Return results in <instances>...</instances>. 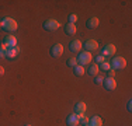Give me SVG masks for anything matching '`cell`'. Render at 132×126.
<instances>
[{
	"label": "cell",
	"instance_id": "6da1fadb",
	"mask_svg": "<svg viewBox=\"0 0 132 126\" xmlns=\"http://www.w3.org/2000/svg\"><path fill=\"white\" fill-rule=\"evenodd\" d=\"M18 28V24L14 18L11 17H4L2 20V30L7 31V32H14L15 30Z\"/></svg>",
	"mask_w": 132,
	"mask_h": 126
},
{
	"label": "cell",
	"instance_id": "7a4b0ae2",
	"mask_svg": "<svg viewBox=\"0 0 132 126\" xmlns=\"http://www.w3.org/2000/svg\"><path fill=\"white\" fill-rule=\"evenodd\" d=\"M77 59V63H79L80 66H86V65H90L93 60V55L92 52H87V50H81L79 52V58Z\"/></svg>",
	"mask_w": 132,
	"mask_h": 126
},
{
	"label": "cell",
	"instance_id": "3957f363",
	"mask_svg": "<svg viewBox=\"0 0 132 126\" xmlns=\"http://www.w3.org/2000/svg\"><path fill=\"white\" fill-rule=\"evenodd\" d=\"M110 65H111L112 70H122V69L127 67V60L122 56H115V58H112Z\"/></svg>",
	"mask_w": 132,
	"mask_h": 126
},
{
	"label": "cell",
	"instance_id": "277c9868",
	"mask_svg": "<svg viewBox=\"0 0 132 126\" xmlns=\"http://www.w3.org/2000/svg\"><path fill=\"white\" fill-rule=\"evenodd\" d=\"M59 28H61V23L53 20V18H49V20H46L44 23V30H46V31H56Z\"/></svg>",
	"mask_w": 132,
	"mask_h": 126
},
{
	"label": "cell",
	"instance_id": "5b68a950",
	"mask_svg": "<svg viewBox=\"0 0 132 126\" xmlns=\"http://www.w3.org/2000/svg\"><path fill=\"white\" fill-rule=\"evenodd\" d=\"M83 48L87 50V52H93V50L98 49V42L96 39H87L86 42L83 43Z\"/></svg>",
	"mask_w": 132,
	"mask_h": 126
},
{
	"label": "cell",
	"instance_id": "8992f818",
	"mask_svg": "<svg viewBox=\"0 0 132 126\" xmlns=\"http://www.w3.org/2000/svg\"><path fill=\"white\" fill-rule=\"evenodd\" d=\"M115 52H117V48H115V45H112V43H108V45H105L104 48H103L101 55L105 58V56H112Z\"/></svg>",
	"mask_w": 132,
	"mask_h": 126
},
{
	"label": "cell",
	"instance_id": "52a82bcc",
	"mask_svg": "<svg viewBox=\"0 0 132 126\" xmlns=\"http://www.w3.org/2000/svg\"><path fill=\"white\" fill-rule=\"evenodd\" d=\"M103 86H104L105 90L108 91H114L115 88H117V81L114 80V78H104V81H103Z\"/></svg>",
	"mask_w": 132,
	"mask_h": 126
},
{
	"label": "cell",
	"instance_id": "ba28073f",
	"mask_svg": "<svg viewBox=\"0 0 132 126\" xmlns=\"http://www.w3.org/2000/svg\"><path fill=\"white\" fill-rule=\"evenodd\" d=\"M62 53H63V45L62 43H55L51 48V55L53 58H59V56H62Z\"/></svg>",
	"mask_w": 132,
	"mask_h": 126
},
{
	"label": "cell",
	"instance_id": "9c48e42d",
	"mask_svg": "<svg viewBox=\"0 0 132 126\" xmlns=\"http://www.w3.org/2000/svg\"><path fill=\"white\" fill-rule=\"evenodd\" d=\"M66 125L68 126H79V115L77 113H70L66 118Z\"/></svg>",
	"mask_w": 132,
	"mask_h": 126
},
{
	"label": "cell",
	"instance_id": "30bf717a",
	"mask_svg": "<svg viewBox=\"0 0 132 126\" xmlns=\"http://www.w3.org/2000/svg\"><path fill=\"white\" fill-rule=\"evenodd\" d=\"M69 48H70V50L73 53H77V52H80V50H81V48H83V42L79 41V39H75V41H72V42H70Z\"/></svg>",
	"mask_w": 132,
	"mask_h": 126
},
{
	"label": "cell",
	"instance_id": "8fae6325",
	"mask_svg": "<svg viewBox=\"0 0 132 126\" xmlns=\"http://www.w3.org/2000/svg\"><path fill=\"white\" fill-rule=\"evenodd\" d=\"M3 42L7 45V48H15V46H17V38L13 37V35H7Z\"/></svg>",
	"mask_w": 132,
	"mask_h": 126
},
{
	"label": "cell",
	"instance_id": "7c38bea8",
	"mask_svg": "<svg viewBox=\"0 0 132 126\" xmlns=\"http://www.w3.org/2000/svg\"><path fill=\"white\" fill-rule=\"evenodd\" d=\"M87 73H89L90 76H98V71H100V66L98 65H96V63H90L89 65V69H87Z\"/></svg>",
	"mask_w": 132,
	"mask_h": 126
},
{
	"label": "cell",
	"instance_id": "4fadbf2b",
	"mask_svg": "<svg viewBox=\"0 0 132 126\" xmlns=\"http://www.w3.org/2000/svg\"><path fill=\"white\" fill-rule=\"evenodd\" d=\"M18 52H20V48H18V46H15V48H9L7 52H6V59H14L15 56L18 55Z\"/></svg>",
	"mask_w": 132,
	"mask_h": 126
},
{
	"label": "cell",
	"instance_id": "5bb4252c",
	"mask_svg": "<svg viewBox=\"0 0 132 126\" xmlns=\"http://www.w3.org/2000/svg\"><path fill=\"white\" fill-rule=\"evenodd\" d=\"M86 109H87V106H86V104L84 102H77L76 105H75V113H77V115H83L84 112H86Z\"/></svg>",
	"mask_w": 132,
	"mask_h": 126
},
{
	"label": "cell",
	"instance_id": "9a60e30c",
	"mask_svg": "<svg viewBox=\"0 0 132 126\" xmlns=\"http://www.w3.org/2000/svg\"><path fill=\"white\" fill-rule=\"evenodd\" d=\"M89 125L90 126H103V119L100 118V116L94 115L89 119Z\"/></svg>",
	"mask_w": 132,
	"mask_h": 126
},
{
	"label": "cell",
	"instance_id": "2e32d148",
	"mask_svg": "<svg viewBox=\"0 0 132 126\" xmlns=\"http://www.w3.org/2000/svg\"><path fill=\"white\" fill-rule=\"evenodd\" d=\"M76 31H77V28H76V25H75V24L68 23V24L65 25V32L68 34V35H75V34H76Z\"/></svg>",
	"mask_w": 132,
	"mask_h": 126
},
{
	"label": "cell",
	"instance_id": "e0dca14e",
	"mask_svg": "<svg viewBox=\"0 0 132 126\" xmlns=\"http://www.w3.org/2000/svg\"><path fill=\"white\" fill-rule=\"evenodd\" d=\"M98 23H100V20L97 17H92V18H89V20H87V27L89 28H96L97 25H98Z\"/></svg>",
	"mask_w": 132,
	"mask_h": 126
},
{
	"label": "cell",
	"instance_id": "ac0fdd59",
	"mask_svg": "<svg viewBox=\"0 0 132 126\" xmlns=\"http://www.w3.org/2000/svg\"><path fill=\"white\" fill-rule=\"evenodd\" d=\"M73 71H75V74L76 76H79V77H81L84 73H86V69H84V66H80V65H77V66H75L73 67Z\"/></svg>",
	"mask_w": 132,
	"mask_h": 126
},
{
	"label": "cell",
	"instance_id": "d6986e66",
	"mask_svg": "<svg viewBox=\"0 0 132 126\" xmlns=\"http://www.w3.org/2000/svg\"><path fill=\"white\" fill-rule=\"evenodd\" d=\"M66 65H68L69 67H75V66H77L79 63H77V59L76 58H70V59H68V60H66Z\"/></svg>",
	"mask_w": 132,
	"mask_h": 126
},
{
	"label": "cell",
	"instance_id": "ffe728a7",
	"mask_svg": "<svg viewBox=\"0 0 132 126\" xmlns=\"http://www.w3.org/2000/svg\"><path fill=\"white\" fill-rule=\"evenodd\" d=\"M110 69H111V65H110V62H103L101 63V67H100V70H104V71H108Z\"/></svg>",
	"mask_w": 132,
	"mask_h": 126
},
{
	"label": "cell",
	"instance_id": "44dd1931",
	"mask_svg": "<svg viewBox=\"0 0 132 126\" xmlns=\"http://www.w3.org/2000/svg\"><path fill=\"white\" fill-rule=\"evenodd\" d=\"M89 119L90 118H87V116H84V115H79V123L87 125V123H89Z\"/></svg>",
	"mask_w": 132,
	"mask_h": 126
},
{
	"label": "cell",
	"instance_id": "7402d4cb",
	"mask_svg": "<svg viewBox=\"0 0 132 126\" xmlns=\"http://www.w3.org/2000/svg\"><path fill=\"white\" fill-rule=\"evenodd\" d=\"M94 60H96V65H101L103 62H105V58L103 55H98L96 59H94Z\"/></svg>",
	"mask_w": 132,
	"mask_h": 126
},
{
	"label": "cell",
	"instance_id": "603a6c76",
	"mask_svg": "<svg viewBox=\"0 0 132 126\" xmlns=\"http://www.w3.org/2000/svg\"><path fill=\"white\" fill-rule=\"evenodd\" d=\"M76 21H77V15L76 14H70V15H69V23H70V24H75Z\"/></svg>",
	"mask_w": 132,
	"mask_h": 126
},
{
	"label": "cell",
	"instance_id": "cb8c5ba5",
	"mask_svg": "<svg viewBox=\"0 0 132 126\" xmlns=\"http://www.w3.org/2000/svg\"><path fill=\"white\" fill-rule=\"evenodd\" d=\"M107 77H108V78H114V77H115V70L110 69V70L107 71Z\"/></svg>",
	"mask_w": 132,
	"mask_h": 126
},
{
	"label": "cell",
	"instance_id": "d4e9b609",
	"mask_svg": "<svg viewBox=\"0 0 132 126\" xmlns=\"http://www.w3.org/2000/svg\"><path fill=\"white\" fill-rule=\"evenodd\" d=\"M103 81H104V77H101V76H96V78H94V83L96 84H101Z\"/></svg>",
	"mask_w": 132,
	"mask_h": 126
},
{
	"label": "cell",
	"instance_id": "484cf974",
	"mask_svg": "<svg viewBox=\"0 0 132 126\" xmlns=\"http://www.w3.org/2000/svg\"><path fill=\"white\" fill-rule=\"evenodd\" d=\"M127 109L129 112H132V101L131 100H128V102H127Z\"/></svg>",
	"mask_w": 132,
	"mask_h": 126
},
{
	"label": "cell",
	"instance_id": "4316f807",
	"mask_svg": "<svg viewBox=\"0 0 132 126\" xmlns=\"http://www.w3.org/2000/svg\"><path fill=\"white\" fill-rule=\"evenodd\" d=\"M6 52H7V50L0 49V59H6Z\"/></svg>",
	"mask_w": 132,
	"mask_h": 126
},
{
	"label": "cell",
	"instance_id": "83f0119b",
	"mask_svg": "<svg viewBox=\"0 0 132 126\" xmlns=\"http://www.w3.org/2000/svg\"><path fill=\"white\" fill-rule=\"evenodd\" d=\"M3 74H4V67L0 66V76H3Z\"/></svg>",
	"mask_w": 132,
	"mask_h": 126
},
{
	"label": "cell",
	"instance_id": "f1b7e54d",
	"mask_svg": "<svg viewBox=\"0 0 132 126\" xmlns=\"http://www.w3.org/2000/svg\"><path fill=\"white\" fill-rule=\"evenodd\" d=\"M0 28H2V20H0Z\"/></svg>",
	"mask_w": 132,
	"mask_h": 126
},
{
	"label": "cell",
	"instance_id": "f546056e",
	"mask_svg": "<svg viewBox=\"0 0 132 126\" xmlns=\"http://www.w3.org/2000/svg\"><path fill=\"white\" fill-rule=\"evenodd\" d=\"M83 126H90V125H89V123H87V125H83Z\"/></svg>",
	"mask_w": 132,
	"mask_h": 126
},
{
	"label": "cell",
	"instance_id": "4dcf8cb0",
	"mask_svg": "<svg viewBox=\"0 0 132 126\" xmlns=\"http://www.w3.org/2000/svg\"><path fill=\"white\" fill-rule=\"evenodd\" d=\"M26 126H32V125H26Z\"/></svg>",
	"mask_w": 132,
	"mask_h": 126
}]
</instances>
